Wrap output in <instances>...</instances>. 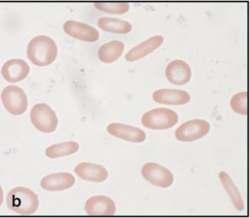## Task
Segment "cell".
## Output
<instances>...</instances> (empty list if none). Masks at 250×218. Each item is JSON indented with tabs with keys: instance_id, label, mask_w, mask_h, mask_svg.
<instances>
[{
	"instance_id": "6da1fadb",
	"label": "cell",
	"mask_w": 250,
	"mask_h": 218,
	"mask_svg": "<svg viewBox=\"0 0 250 218\" xmlns=\"http://www.w3.org/2000/svg\"><path fill=\"white\" fill-rule=\"evenodd\" d=\"M57 54L56 43L50 37L38 35L28 44V58L37 66H48L54 62Z\"/></svg>"
},
{
	"instance_id": "7a4b0ae2",
	"label": "cell",
	"mask_w": 250,
	"mask_h": 218,
	"mask_svg": "<svg viewBox=\"0 0 250 218\" xmlns=\"http://www.w3.org/2000/svg\"><path fill=\"white\" fill-rule=\"evenodd\" d=\"M6 203L9 210L21 216L34 214L39 207L38 195L23 187L12 189L7 194Z\"/></svg>"
},
{
	"instance_id": "3957f363",
	"label": "cell",
	"mask_w": 250,
	"mask_h": 218,
	"mask_svg": "<svg viewBox=\"0 0 250 218\" xmlns=\"http://www.w3.org/2000/svg\"><path fill=\"white\" fill-rule=\"evenodd\" d=\"M178 121L175 111L159 108L147 111L142 117V124L152 130H167L174 127Z\"/></svg>"
},
{
	"instance_id": "277c9868",
	"label": "cell",
	"mask_w": 250,
	"mask_h": 218,
	"mask_svg": "<svg viewBox=\"0 0 250 218\" xmlns=\"http://www.w3.org/2000/svg\"><path fill=\"white\" fill-rule=\"evenodd\" d=\"M30 120L35 128L45 133L54 132L59 121L55 111L45 103H38L33 106Z\"/></svg>"
},
{
	"instance_id": "5b68a950",
	"label": "cell",
	"mask_w": 250,
	"mask_h": 218,
	"mask_svg": "<svg viewBox=\"0 0 250 218\" xmlns=\"http://www.w3.org/2000/svg\"><path fill=\"white\" fill-rule=\"evenodd\" d=\"M1 101L5 109L12 115H21L28 107L26 93L17 86H7L1 92Z\"/></svg>"
},
{
	"instance_id": "8992f818",
	"label": "cell",
	"mask_w": 250,
	"mask_h": 218,
	"mask_svg": "<svg viewBox=\"0 0 250 218\" xmlns=\"http://www.w3.org/2000/svg\"><path fill=\"white\" fill-rule=\"evenodd\" d=\"M209 130L210 124L208 121L203 120H190L177 129L175 137L180 142H194L207 136Z\"/></svg>"
},
{
	"instance_id": "52a82bcc",
	"label": "cell",
	"mask_w": 250,
	"mask_h": 218,
	"mask_svg": "<svg viewBox=\"0 0 250 218\" xmlns=\"http://www.w3.org/2000/svg\"><path fill=\"white\" fill-rule=\"evenodd\" d=\"M142 175L147 182L159 188H169L174 182L172 173L164 166L155 163L145 164Z\"/></svg>"
},
{
	"instance_id": "ba28073f",
	"label": "cell",
	"mask_w": 250,
	"mask_h": 218,
	"mask_svg": "<svg viewBox=\"0 0 250 218\" xmlns=\"http://www.w3.org/2000/svg\"><path fill=\"white\" fill-rule=\"evenodd\" d=\"M63 28L65 33L80 41L93 43L100 38V33L96 28L82 22L67 21L65 22Z\"/></svg>"
},
{
	"instance_id": "9c48e42d",
	"label": "cell",
	"mask_w": 250,
	"mask_h": 218,
	"mask_svg": "<svg viewBox=\"0 0 250 218\" xmlns=\"http://www.w3.org/2000/svg\"><path fill=\"white\" fill-rule=\"evenodd\" d=\"M190 65L183 60L176 59L168 64L166 69V76L171 84L182 86L187 84L191 78Z\"/></svg>"
},
{
	"instance_id": "30bf717a",
	"label": "cell",
	"mask_w": 250,
	"mask_h": 218,
	"mask_svg": "<svg viewBox=\"0 0 250 218\" xmlns=\"http://www.w3.org/2000/svg\"><path fill=\"white\" fill-rule=\"evenodd\" d=\"M85 210L90 216H112L116 212V207L109 197L97 195L87 200Z\"/></svg>"
},
{
	"instance_id": "8fae6325",
	"label": "cell",
	"mask_w": 250,
	"mask_h": 218,
	"mask_svg": "<svg viewBox=\"0 0 250 218\" xmlns=\"http://www.w3.org/2000/svg\"><path fill=\"white\" fill-rule=\"evenodd\" d=\"M30 68L23 59H13L7 61L3 65L1 73L3 78L10 83L19 82L29 75Z\"/></svg>"
},
{
	"instance_id": "7c38bea8",
	"label": "cell",
	"mask_w": 250,
	"mask_h": 218,
	"mask_svg": "<svg viewBox=\"0 0 250 218\" xmlns=\"http://www.w3.org/2000/svg\"><path fill=\"white\" fill-rule=\"evenodd\" d=\"M107 132L118 139L134 143H142L146 139L144 130L121 123H111L108 125Z\"/></svg>"
},
{
	"instance_id": "4fadbf2b",
	"label": "cell",
	"mask_w": 250,
	"mask_h": 218,
	"mask_svg": "<svg viewBox=\"0 0 250 218\" xmlns=\"http://www.w3.org/2000/svg\"><path fill=\"white\" fill-rule=\"evenodd\" d=\"M152 98L160 104L181 106L190 101V96L185 90L161 89L153 93Z\"/></svg>"
},
{
	"instance_id": "5bb4252c",
	"label": "cell",
	"mask_w": 250,
	"mask_h": 218,
	"mask_svg": "<svg viewBox=\"0 0 250 218\" xmlns=\"http://www.w3.org/2000/svg\"><path fill=\"white\" fill-rule=\"evenodd\" d=\"M75 183V178L69 173H51L41 180L42 189L47 191H62L72 188Z\"/></svg>"
},
{
	"instance_id": "9a60e30c",
	"label": "cell",
	"mask_w": 250,
	"mask_h": 218,
	"mask_svg": "<svg viewBox=\"0 0 250 218\" xmlns=\"http://www.w3.org/2000/svg\"><path fill=\"white\" fill-rule=\"evenodd\" d=\"M75 172L81 179L93 182H102L108 177V172L104 166L91 163H81L75 167Z\"/></svg>"
},
{
	"instance_id": "2e32d148",
	"label": "cell",
	"mask_w": 250,
	"mask_h": 218,
	"mask_svg": "<svg viewBox=\"0 0 250 218\" xmlns=\"http://www.w3.org/2000/svg\"><path fill=\"white\" fill-rule=\"evenodd\" d=\"M164 41V37L161 35L151 37L131 48L125 55V59L128 62H131L143 59L145 56H147L150 53L153 52L155 49L159 48L162 45Z\"/></svg>"
},
{
	"instance_id": "e0dca14e",
	"label": "cell",
	"mask_w": 250,
	"mask_h": 218,
	"mask_svg": "<svg viewBox=\"0 0 250 218\" xmlns=\"http://www.w3.org/2000/svg\"><path fill=\"white\" fill-rule=\"evenodd\" d=\"M219 178H220V182L224 187L226 193L231 199L233 206L236 207L238 211H243L245 210V203H244L239 189L235 185L233 181L232 180L231 178L225 171L220 172Z\"/></svg>"
},
{
	"instance_id": "ac0fdd59",
	"label": "cell",
	"mask_w": 250,
	"mask_h": 218,
	"mask_svg": "<svg viewBox=\"0 0 250 218\" xmlns=\"http://www.w3.org/2000/svg\"><path fill=\"white\" fill-rule=\"evenodd\" d=\"M124 43L119 41H112L106 43L100 47L98 51L99 58L104 63H112L118 60L124 51Z\"/></svg>"
},
{
	"instance_id": "d6986e66",
	"label": "cell",
	"mask_w": 250,
	"mask_h": 218,
	"mask_svg": "<svg viewBox=\"0 0 250 218\" xmlns=\"http://www.w3.org/2000/svg\"><path fill=\"white\" fill-rule=\"evenodd\" d=\"M97 24L102 30L111 33L127 34L132 29V25L129 22L115 18H101Z\"/></svg>"
},
{
	"instance_id": "ffe728a7",
	"label": "cell",
	"mask_w": 250,
	"mask_h": 218,
	"mask_svg": "<svg viewBox=\"0 0 250 218\" xmlns=\"http://www.w3.org/2000/svg\"><path fill=\"white\" fill-rule=\"evenodd\" d=\"M78 149L79 145L77 142H63L48 146L45 150V155L48 158L55 159L76 153Z\"/></svg>"
},
{
	"instance_id": "44dd1931",
	"label": "cell",
	"mask_w": 250,
	"mask_h": 218,
	"mask_svg": "<svg viewBox=\"0 0 250 218\" xmlns=\"http://www.w3.org/2000/svg\"><path fill=\"white\" fill-rule=\"evenodd\" d=\"M94 6L100 11L113 14H124L129 10V4L126 2H96Z\"/></svg>"
},
{
	"instance_id": "7402d4cb",
	"label": "cell",
	"mask_w": 250,
	"mask_h": 218,
	"mask_svg": "<svg viewBox=\"0 0 250 218\" xmlns=\"http://www.w3.org/2000/svg\"><path fill=\"white\" fill-rule=\"evenodd\" d=\"M248 99L247 92H242L235 95L230 100V106L232 109L237 114L248 115Z\"/></svg>"
},
{
	"instance_id": "603a6c76",
	"label": "cell",
	"mask_w": 250,
	"mask_h": 218,
	"mask_svg": "<svg viewBox=\"0 0 250 218\" xmlns=\"http://www.w3.org/2000/svg\"><path fill=\"white\" fill-rule=\"evenodd\" d=\"M3 201V191L2 188H1V185H0V205H1V203H2Z\"/></svg>"
}]
</instances>
